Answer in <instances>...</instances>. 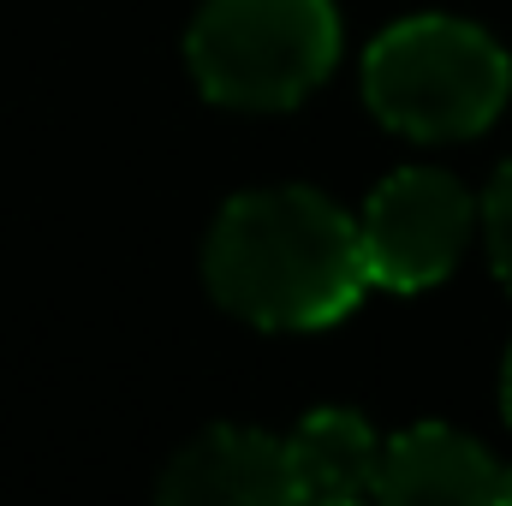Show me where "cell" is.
Returning <instances> with one entry per match:
<instances>
[{"mask_svg": "<svg viewBox=\"0 0 512 506\" xmlns=\"http://www.w3.org/2000/svg\"><path fill=\"white\" fill-rule=\"evenodd\" d=\"M209 292L256 328H328L370 292L358 221L322 191H245L221 209L209 251Z\"/></svg>", "mask_w": 512, "mask_h": 506, "instance_id": "cell-1", "label": "cell"}, {"mask_svg": "<svg viewBox=\"0 0 512 506\" xmlns=\"http://www.w3.org/2000/svg\"><path fill=\"white\" fill-rule=\"evenodd\" d=\"M507 90V54L465 18H405L382 30L376 48L364 54V96L376 120L423 143L477 137L483 126H495Z\"/></svg>", "mask_w": 512, "mask_h": 506, "instance_id": "cell-2", "label": "cell"}, {"mask_svg": "<svg viewBox=\"0 0 512 506\" xmlns=\"http://www.w3.org/2000/svg\"><path fill=\"white\" fill-rule=\"evenodd\" d=\"M191 72L221 108H292L340 60L334 0H203L191 24Z\"/></svg>", "mask_w": 512, "mask_h": 506, "instance_id": "cell-3", "label": "cell"}, {"mask_svg": "<svg viewBox=\"0 0 512 506\" xmlns=\"http://www.w3.org/2000/svg\"><path fill=\"white\" fill-rule=\"evenodd\" d=\"M471 227H477V203L453 173H435V167L393 173L387 185H376V197L364 203V221H358L370 286L423 292V286L447 280Z\"/></svg>", "mask_w": 512, "mask_h": 506, "instance_id": "cell-4", "label": "cell"}, {"mask_svg": "<svg viewBox=\"0 0 512 506\" xmlns=\"http://www.w3.org/2000/svg\"><path fill=\"white\" fill-rule=\"evenodd\" d=\"M161 501L167 506H286V501H298L286 441H274L262 429L221 423V429L197 435L167 465Z\"/></svg>", "mask_w": 512, "mask_h": 506, "instance_id": "cell-5", "label": "cell"}, {"mask_svg": "<svg viewBox=\"0 0 512 506\" xmlns=\"http://www.w3.org/2000/svg\"><path fill=\"white\" fill-rule=\"evenodd\" d=\"M382 501H459V506H489L507 501V471L489 459V447H477L459 429L423 423L405 429L399 441L382 447V477H376Z\"/></svg>", "mask_w": 512, "mask_h": 506, "instance_id": "cell-6", "label": "cell"}, {"mask_svg": "<svg viewBox=\"0 0 512 506\" xmlns=\"http://www.w3.org/2000/svg\"><path fill=\"white\" fill-rule=\"evenodd\" d=\"M298 501H364L382 477V441L358 411H310L286 435Z\"/></svg>", "mask_w": 512, "mask_h": 506, "instance_id": "cell-7", "label": "cell"}, {"mask_svg": "<svg viewBox=\"0 0 512 506\" xmlns=\"http://www.w3.org/2000/svg\"><path fill=\"white\" fill-rule=\"evenodd\" d=\"M483 233H489L495 274L507 280V292H512V161L495 173V185H489V197H483Z\"/></svg>", "mask_w": 512, "mask_h": 506, "instance_id": "cell-8", "label": "cell"}, {"mask_svg": "<svg viewBox=\"0 0 512 506\" xmlns=\"http://www.w3.org/2000/svg\"><path fill=\"white\" fill-rule=\"evenodd\" d=\"M501 405H507V423H512V358H507V370H501Z\"/></svg>", "mask_w": 512, "mask_h": 506, "instance_id": "cell-9", "label": "cell"}, {"mask_svg": "<svg viewBox=\"0 0 512 506\" xmlns=\"http://www.w3.org/2000/svg\"><path fill=\"white\" fill-rule=\"evenodd\" d=\"M507 501H512V471H507Z\"/></svg>", "mask_w": 512, "mask_h": 506, "instance_id": "cell-10", "label": "cell"}]
</instances>
